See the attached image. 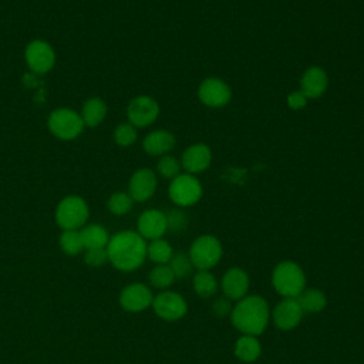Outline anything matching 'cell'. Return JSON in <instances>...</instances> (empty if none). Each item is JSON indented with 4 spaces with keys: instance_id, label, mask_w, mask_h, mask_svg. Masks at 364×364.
I'll return each instance as SVG.
<instances>
[{
    "instance_id": "obj_4",
    "label": "cell",
    "mask_w": 364,
    "mask_h": 364,
    "mask_svg": "<svg viewBox=\"0 0 364 364\" xmlns=\"http://www.w3.org/2000/svg\"><path fill=\"white\" fill-rule=\"evenodd\" d=\"M188 256L195 270H212L223 257L222 242L213 235H200L192 240Z\"/></svg>"
},
{
    "instance_id": "obj_11",
    "label": "cell",
    "mask_w": 364,
    "mask_h": 364,
    "mask_svg": "<svg viewBox=\"0 0 364 364\" xmlns=\"http://www.w3.org/2000/svg\"><path fill=\"white\" fill-rule=\"evenodd\" d=\"M199 101L209 108H223L232 100L229 84L218 77H206L198 87Z\"/></svg>"
},
{
    "instance_id": "obj_3",
    "label": "cell",
    "mask_w": 364,
    "mask_h": 364,
    "mask_svg": "<svg viewBox=\"0 0 364 364\" xmlns=\"http://www.w3.org/2000/svg\"><path fill=\"white\" fill-rule=\"evenodd\" d=\"M270 283L282 299H297L307 287V277L304 269L297 262L282 260L273 267Z\"/></svg>"
},
{
    "instance_id": "obj_35",
    "label": "cell",
    "mask_w": 364,
    "mask_h": 364,
    "mask_svg": "<svg viewBox=\"0 0 364 364\" xmlns=\"http://www.w3.org/2000/svg\"><path fill=\"white\" fill-rule=\"evenodd\" d=\"M309 102V98L300 91H291L286 95V104L290 109H294V111H299V109H303Z\"/></svg>"
},
{
    "instance_id": "obj_9",
    "label": "cell",
    "mask_w": 364,
    "mask_h": 364,
    "mask_svg": "<svg viewBox=\"0 0 364 364\" xmlns=\"http://www.w3.org/2000/svg\"><path fill=\"white\" fill-rule=\"evenodd\" d=\"M158 101L151 95H136L127 105V119L135 128H146L159 117Z\"/></svg>"
},
{
    "instance_id": "obj_2",
    "label": "cell",
    "mask_w": 364,
    "mask_h": 364,
    "mask_svg": "<svg viewBox=\"0 0 364 364\" xmlns=\"http://www.w3.org/2000/svg\"><path fill=\"white\" fill-rule=\"evenodd\" d=\"M229 318L240 334L259 337L270 323V306L263 296L247 294L233 303Z\"/></svg>"
},
{
    "instance_id": "obj_24",
    "label": "cell",
    "mask_w": 364,
    "mask_h": 364,
    "mask_svg": "<svg viewBox=\"0 0 364 364\" xmlns=\"http://www.w3.org/2000/svg\"><path fill=\"white\" fill-rule=\"evenodd\" d=\"M81 239L85 249H94V247H107L109 240L108 230L98 223H90L80 229Z\"/></svg>"
},
{
    "instance_id": "obj_31",
    "label": "cell",
    "mask_w": 364,
    "mask_h": 364,
    "mask_svg": "<svg viewBox=\"0 0 364 364\" xmlns=\"http://www.w3.org/2000/svg\"><path fill=\"white\" fill-rule=\"evenodd\" d=\"M138 128H135L132 124L129 122H122L119 125L115 127L114 129V141L118 146L122 148H128L131 145H134L136 142L138 138Z\"/></svg>"
},
{
    "instance_id": "obj_30",
    "label": "cell",
    "mask_w": 364,
    "mask_h": 364,
    "mask_svg": "<svg viewBox=\"0 0 364 364\" xmlns=\"http://www.w3.org/2000/svg\"><path fill=\"white\" fill-rule=\"evenodd\" d=\"M134 200L128 192H114L107 202L108 210L115 216H124L132 209Z\"/></svg>"
},
{
    "instance_id": "obj_25",
    "label": "cell",
    "mask_w": 364,
    "mask_h": 364,
    "mask_svg": "<svg viewBox=\"0 0 364 364\" xmlns=\"http://www.w3.org/2000/svg\"><path fill=\"white\" fill-rule=\"evenodd\" d=\"M175 250L172 245L164 239H154L146 243V259H149L154 264H168L172 259Z\"/></svg>"
},
{
    "instance_id": "obj_7",
    "label": "cell",
    "mask_w": 364,
    "mask_h": 364,
    "mask_svg": "<svg viewBox=\"0 0 364 364\" xmlns=\"http://www.w3.org/2000/svg\"><path fill=\"white\" fill-rule=\"evenodd\" d=\"M47 125L50 132L61 141L75 139L77 136H80V134L85 127L80 112L65 107L54 109L48 115Z\"/></svg>"
},
{
    "instance_id": "obj_8",
    "label": "cell",
    "mask_w": 364,
    "mask_h": 364,
    "mask_svg": "<svg viewBox=\"0 0 364 364\" xmlns=\"http://www.w3.org/2000/svg\"><path fill=\"white\" fill-rule=\"evenodd\" d=\"M151 309L161 320L173 323L186 316L188 303L181 293L168 289L161 290L158 294H154Z\"/></svg>"
},
{
    "instance_id": "obj_20",
    "label": "cell",
    "mask_w": 364,
    "mask_h": 364,
    "mask_svg": "<svg viewBox=\"0 0 364 364\" xmlns=\"http://www.w3.org/2000/svg\"><path fill=\"white\" fill-rule=\"evenodd\" d=\"M262 343L257 336L240 334L233 344V354L242 363H255L262 355Z\"/></svg>"
},
{
    "instance_id": "obj_28",
    "label": "cell",
    "mask_w": 364,
    "mask_h": 364,
    "mask_svg": "<svg viewBox=\"0 0 364 364\" xmlns=\"http://www.w3.org/2000/svg\"><path fill=\"white\" fill-rule=\"evenodd\" d=\"M182 171V165H181V159H178L176 156L166 154L159 156L158 162H156V175H159L164 179L172 181L173 178H176Z\"/></svg>"
},
{
    "instance_id": "obj_14",
    "label": "cell",
    "mask_w": 364,
    "mask_h": 364,
    "mask_svg": "<svg viewBox=\"0 0 364 364\" xmlns=\"http://www.w3.org/2000/svg\"><path fill=\"white\" fill-rule=\"evenodd\" d=\"M24 58L28 68L36 74H46L55 64V53L44 40L30 41L26 47Z\"/></svg>"
},
{
    "instance_id": "obj_18",
    "label": "cell",
    "mask_w": 364,
    "mask_h": 364,
    "mask_svg": "<svg viewBox=\"0 0 364 364\" xmlns=\"http://www.w3.org/2000/svg\"><path fill=\"white\" fill-rule=\"evenodd\" d=\"M328 88V75L318 65L309 67L300 77V91L309 100H317L324 95Z\"/></svg>"
},
{
    "instance_id": "obj_13",
    "label": "cell",
    "mask_w": 364,
    "mask_h": 364,
    "mask_svg": "<svg viewBox=\"0 0 364 364\" xmlns=\"http://www.w3.org/2000/svg\"><path fill=\"white\" fill-rule=\"evenodd\" d=\"M250 277L249 273L239 266L226 269L219 280V290L223 296L230 299L233 303L249 294Z\"/></svg>"
},
{
    "instance_id": "obj_33",
    "label": "cell",
    "mask_w": 364,
    "mask_h": 364,
    "mask_svg": "<svg viewBox=\"0 0 364 364\" xmlns=\"http://www.w3.org/2000/svg\"><path fill=\"white\" fill-rule=\"evenodd\" d=\"M84 262L90 267H101L108 263L107 247H94L84 250Z\"/></svg>"
},
{
    "instance_id": "obj_29",
    "label": "cell",
    "mask_w": 364,
    "mask_h": 364,
    "mask_svg": "<svg viewBox=\"0 0 364 364\" xmlns=\"http://www.w3.org/2000/svg\"><path fill=\"white\" fill-rule=\"evenodd\" d=\"M168 266L171 267V270L175 274L176 280L178 279H186V277H189V276H192L195 273L193 272L195 267H193L188 253H185V252H175L172 259L169 260Z\"/></svg>"
},
{
    "instance_id": "obj_22",
    "label": "cell",
    "mask_w": 364,
    "mask_h": 364,
    "mask_svg": "<svg viewBox=\"0 0 364 364\" xmlns=\"http://www.w3.org/2000/svg\"><path fill=\"white\" fill-rule=\"evenodd\" d=\"M301 310L309 314L321 313L327 307V296L317 287H306L297 297Z\"/></svg>"
},
{
    "instance_id": "obj_27",
    "label": "cell",
    "mask_w": 364,
    "mask_h": 364,
    "mask_svg": "<svg viewBox=\"0 0 364 364\" xmlns=\"http://www.w3.org/2000/svg\"><path fill=\"white\" fill-rule=\"evenodd\" d=\"M58 242L67 256H77L85 250L80 230H63Z\"/></svg>"
},
{
    "instance_id": "obj_21",
    "label": "cell",
    "mask_w": 364,
    "mask_h": 364,
    "mask_svg": "<svg viewBox=\"0 0 364 364\" xmlns=\"http://www.w3.org/2000/svg\"><path fill=\"white\" fill-rule=\"evenodd\" d=\"M192 289L200 299H212L219 291V280L210 270H195L192 274Z\"/></svg>"
},
{
    "instance_id": "obj_34",
    "label": "cell",
    "mask_w": 364,
    "mask_h": 364,
    "mask_svg": "<svg viewBox=\"0 0 364 364\" xmlns=\"http://www.w3.org/2000/svg\"><path fill=\"white\" fill-rule=\"evenodd\" d=\"M232 309H233V301L223 294L215 297L212 301V313L218 318L229 317L232 313Z\"/></svg>"
},
{
    "instance_id": "obj_5",
    "label": "cell",
    "mask_w": 364,
    "mask_h": 364,
    "mask_svg": "<svg viewBox=\"0 0 364 364\" xmlns=\"http://www.w3.org/2000/svg\"><path fill=\"white\" fill-rule=\"evenodd\" d=\"M90 208L87 202L77 195L63 198L55 208V223L63 230H80L87 225Z\"/></svg>"
},
{
    "instance_id": "obj_19",
    "label": "cell",
    "mask_w": 364,
    "mask_h": 364,
    "mask_svg": "<svg viewBox=\"0 0 364 364\" xmlns=\"http://www.w3.org/2000/svg\"><path fill=\"white\" fill-rule=\"evenodd\" d=\"M176 144L175 135L168 129H154L142 139V149L151 156H162L169 154Z\"/></svg>"
},
{
    "instance_id": "obj_15",
    "label": "cell",
    "mask_w": 364,
    "mask_h": 364,
    "mask_svg": "<svg viewBox=\"0 0 364 364\" xmlns=\"http://www.w3.org/2000/svg\"><path fill=\"white\" fill-rule=\"evenodd\" d=\"M158 188V175L149 168L136 169L128 182V193L134 202H146Z\"/></svg>"
},
{
    "instance_id": "obj_32",
    "label": "cell",
    "mask_w": 364,
    "mask_h": 364,
    "mask_svg": "<svg viewBox=\"0 0 364 364\" xmlns=\"http://www.w3.org/2000/svg\"><path fill=\"white\" fill-rule=\"evenodd\" d=\"M166 216V225H168V232L172 233H181L186 229L189 223V218L186 212L182 208H172L168 212H165Z\"/></svg>"
},
{
    "instance_id": "obj_1",
    "label": "cell",
    "mask_w": 364,
    "mask_h": 364,
    "mask_svg": "<svg viewBox=\"0 0 364 364\" xmlns=\"http://www.w3.org/2000/svg\"><path fill=\"white\" fill-rule=\"evenodd\" d=\"M146 240L136 230H121L109 236L108 262L119 272H134L146 260Z\"/></svg>"
},
{
    "instance_id": "obj_6",
    "label": "cell",
    "mask_w": 364,
    "mask_h": 364,
    "mask_svg": "<svg viewBox=\"0 0 364 364\" xmlns=\"http://www.w3.org/2000/svg\"><path fill=\"white\" fill-rule=\"evenodd\" d=\"M203 195V186L200 181L191 173H179L169 182L168 196L176 208H191L196 205Z\"/></svg>"
},
{
    "instance_id": "obj_26",
    "label": "cell",
    "mask_w": 364,
    "mask_h": 364,
    "mask_svg": "<svg viewBox=\"0 0 364 364\" xmlns=\"http://www.w3.org/2000/svg\"><path fill=\"white\" fill-rule=\"evenodd\" d=\"M175 280L176 277L168 264H155L148 274L149 286L154 289H158L159 291L171 289Z\"/></svg>"
},
{
    "instance_id": "obj_10",
    "label": "cell",
    "mask_w": 364,
    "mask_h": 364,
    "mask_svg": "<svg viewBox=\"0 0 364 364\" xmlns=\"http://www.w3.org/2000/svg\"><path fill=\"white\" fill-rule=\"evenodd\" d=\"M154 293L151 286L142 282H132L124 286L118 296V303L128 313H141L151 307Z\"/></svg>"
},
{
    "instance_id": "obj_12",
    "label": "cell",
    "mask_w": 364,
    "mask_h": 364,
    "mask_svg": "<svg viewBox=\"0 0 364 364\" xmlns=\"http://www.w3.org/2000/svg\"><path fill=\"white\" fill-rule=\"evenodd\" d=\"M304 317L297 299H282L270 309V321L282 331H290L300 326Z\"/></svg>"
},
{
    "instance_id": "obj_17",
    "label": "cell",
    "mask_w": 364,
    "mask_h": 364,
    "mask_svg": "<svg viewBox=\"0 0 364 364\" xmlns=\"http://www.w3.org/2000/svg\"><path fill=\"white\" fill-rule=\"evenodd\" d=\"M136 232L148 242L154 239L164 237L168 232L165 212L159 209H146L144 210L136 220Z\"/></svg>"
},
{
    "instance_id": "obj_23",
    "label": "cell",
    "mask_w": 364,
    "mask_h": 364,
    "mask_svg": "<svg viewBox=\"0 0 364 364\" xmlns=\"http://www.w3.org/2000/svg\"><path fill=\"white\" fill-rule=\"evenodd\" d=\"M80 115L85 127H98L107 117V104L98 97H91L84 102Z\"/></svg>"
},
{
    "instance_id": "obj_16",
    "label": "cell",
    "mask_w": 364,
    "mask_h": 364,
    "mask_svg": "<svg viewBox=\"0 0 364 364\" xmlns=\"http://www.w3.org/2000/svg\"><path fill=\"white\" fill-rule=\"evenodd\" d=\"M212 149L205 142H195L189 145L181 156L182 169L191 175L205 172L212 164Z\"/></svg>"
}]
</instances>
